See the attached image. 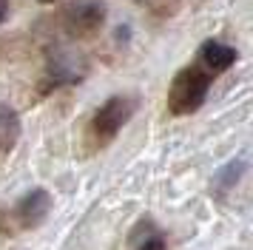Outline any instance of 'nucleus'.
Listing matches in <instances>:
<instances>
[{"label":"nucleus","mask_w":253,"mask_h":250,"mask_svg":"<svg viewBox=\"0 0 253 250\" xmlns=\"http://www.w3.org/2000/svg\"><path fill=\"white\" fill-rule=\"evenodd\" d=\"M199 54H202L205 68H211V71H225L228 66L236 63V48H233V45L219 43V40H208V43H202Z\"/></svg>","instance_id":"423d86ee"},{"label":"nucleus","mask_w":253,"mask_h":250,"mask_svg":"<svg viewBox=\"0 0 253 250\" xmlns=\"http://www.w3.org/2000/svg\"><path fill=\"white\" fill-rule=\"evenodd\" d=\"M66 29L77 37H85V34L97 32L105 20V6L97 3V0H83V3H74L69 11H66Z\"/></svg>","instance_id":"20e7f679"},{"label":"nucleus","mask_w":253,"mask_h":250,"mask_svg":"<svg viewBox=\"0 0 253 250\" xmlns=\"http://www.w3.org/2000/svg\"><path fill=\"white\" fill-rule=\"evenodd\" d=\"M48 213H51V193L43 191V188L23 193L17 199V205L12 208L14 227H20V230H32V227L43 225Z\"/></svg>","instance_id":"7ed1b4c3"},{"label":"nucleus","mask_w":253,"mask_h":250,"mask_svg":"<svg viewBox=\"0 0 253 250\" xmlns=\"http://www.w3.org/2000/svg\"><path fill=\"white\" fill-rule=\"evenodd\" d=\"M242 173H245V159H230L228 165H222V168L216 170L213 188H216V191H228V188H233V185L239 182Z\"/></svg>","instance_id":"1a4fd4ad"},{"label":"nucleus","mask_w":253,"mask_h":250,"mask_svg":"<svg viewBox=\"0 0 253 250\" xmlns=\"http://www.w3.org/2000/svg\"><path fill=\"white\" fill-rule=\"evenodd\" d=\"M20 136V117L12 105H0V154L12 151Z\"/></svg>","instance_id":"0eeeda50"},{"label":"nucleus","mask_w":253,"mask_h":250,"mask_svg":"<svg viewBox=\"0 0 253 250\" xmlns=\"http://www.w3.org/2000/svg\"><path fill=\"white\" fill-rule=\"evenodd\" d=\"M6 14H9V6H6V0H0V23L6 20Z\"/></svg>","instance_id":"9d476101"},{"label":"nucleus","mask_w":253,"mask_h":250,"mask_svg":"<svg viewBox=\"0 0 253 250\" xmlns=\"http://www.w3.org/2000/svg\"><path fill=\"white\" fill-rule=\"evenodd\" d=\"M83 74H85V63L77 54L66 51V48H57L51 54V60H48V85L51 88H57L63 83H77Z\"/></svg>","instance_id":"39448f33"},{"label":"nucleus","mask_w":253,"mask_h":250,"mask_svg":"<svg viewBox=\"0 0 253 250\" xmlns=\"http://www.w3.org/2000/svg\"><path fill=\"white\" fill-rule=\"evenodd\" d=\"M208 88H211V74H208V68L185 66L171 83V91H168V111L176 114V117L194 114L196 108L205 102Z\"/></svg>","instance_id":"f257e3e1"},{"label":"nucleus","mask_w":253,"mask_h":250,"mask_svg":"<svg viewBox=\"0 0 253 250\" xmlns=\"http://www.w3.org/2000/svg\"><path fill=\"white\" fill-rule=\"evenodd\" d=\"M137 111V100L134 97H126V94H114V97H108V100L94 111V120H91V131L103 142H111L123 128L126 123L134 117Z\"/></svg>","instance_id":"f03ea898"},{"label":"nucleus","mask_w":253,"mask_h":250,"mask_svg":"<svg viewBox=\"0 0 253 250\" xmlns=\"http://www.w3.org/2000/svg\"><path fill=\"white\" fill-rule=\"evenodd\" d=\"M131 250H165V236L154 227V222H142L134 230V242H131Z\"/></svg>","instance_id":"6e6552de"},{"label":"nucleus","mask_w":253,"mask_h":250,"mask_svg":"<svg viewBox=\"0 0 253 250\" xmlns=\"http://www.w3.org/2000/svg\"><path fill=\"white\" fill-rule=\"evenodd\" d=\"M40 3H54V0H40Z\"/></svg>","instance_id":"9b49d317"}]
</instances>
